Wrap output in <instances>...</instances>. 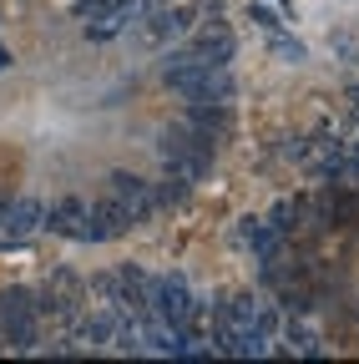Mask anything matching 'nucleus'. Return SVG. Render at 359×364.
Listing matches in <instances>:
<instances>
[{
  "mask_svg": "<svg viewBox=\"0 0 359 364\" xmlns=\"http://www.w3.org/2000/svg\"><path fill=\"white\" fill-rule=\"evenodd\" d=\"M46 228L71 243H92V203L81 198H61L56 208H46Z\"/></svg>",
  "mask_w": 359,
  "mask_h": 364,
  "instance_id": "obj_5",
  "label": "nucleus"
},
{
  "mask_svg": "<svg viewBox=\"0 0 359 364\" xmlns=\"http://www.w3.org/2000/svg\"><path fill=\"white\" fill-rule=\"evenodd\" d=\"M279 329H284V339H289V349H294V354H309V359H314V354H324V349H319V334L304 324V314H289Z\"/></svg>",
  "mask_w": 359,
  "mask_h": 364,
  "instance_id": "obj_9",
  "label": "nucleus"
},
{
  "mask_svg": "<svg viewBox=\"0 0 359 364\" xmlns=\"http://www.w3.org/2000/svg\"><path fill=\"white\" fill-rule=\"evenodd\" d=\"M162 81L183 102H233V76L223 61H203L193 46H177L162 56Z\"/></svg>",
  "mask_w": 359,
  "mask_h": 364,
  "instance_id": "obj_1",
  "label": "nucleus"
},
{
  "mask_svg": "<svg viewBox=\"0 0 359 364\" xmlns=\"http://www.w3.org/2000/svg\"><path fill=\"white\" fill-rule=\"evenodd\" d=\"M112 198L137 218V223H147L152 213H157V193H152V182L147 177H132V172H117L112 177Z\"/></svg>",
  "mask_w": 359,
  "mask_h": 364,
  "instance_id": "obj_6",
  "label": "nucleus"
},
{
  "mask_svg": "<svg viewBox=\"0 0 359 364\" xmlns=\"http://www.w3.org/2000/svg\"><path fill=\"white\" fill-rule=\"evenodd\" d=\"M238 243L243 248H253V258H279V253H289L294 243L279 233L268 218H243V228H238Z\"/></svg>",
  "mask_w": 359,
  "mask_h": 364,
  "instance_id": "obj_7",
  "label": "nucleus"
},
{
  "mask_svg": "<svg viewBox=\"0 0 359 364\" xmlns=\"http://www.w3.org/2000/svg\"><path fill=\"white\" fill-rule=\"evenodd\" d=\"M147 314L157 318V324H167L172 334H183V339H193L198 329H203V299L193 294V284L183 279V273H157L152 279V289H147Z\"/></svg>",
  "mask_w": 359,
  "mask_h": 364,
  "instance_id": "obj_2",
  "label": "nucleus"
},
{
  "mask_svg": "<svg viewBox=\"0 0 359 364\" xmlns=\"http://www.w3.org/2000/svg\"><path fill=\"white\" fill-rule=\"evenodd\" d=\"M248 16H253V21H258V26H263V31H279V26H284V21H279V16H274V11H268V6H253V11H248Z\"/></svg>",
  "mask_w": 359,
  "mask_h": 364,
  "instance_id": "obj_10",
  "label": "nucleus"
},
{
  "mask_svg": "<svg viewBox=\"0 0 359 364\" xmlns=\"http://www.w3.org/2000/svg\"><path fill=\"white\" fill-rule=\"evenodd\" d=\"M0 66H6V51H0Z\"/></svg>",
  "mask_w": 359,
  "mask_h": 364,
  "instance_id": "obj_12",
  "label": "nucleus"
},
{
  "mask_svg": "<svg viewBox=\"0 0 359 364\" xmlns=\"http://www.w3.org/2000/svg\"><path fill=\"white\" fill-rule=\"evenodd\" d=\"M279 46V56H289V61H304V46L299 41H274Z\"/></svg>",
  "mask_w": 359,
  "mask_h": 364,
  "instance_id": "obj_11",
  "label": "nucleus"
},
{
  "mask_svg": "<svg viewBox=\"0 0 359 364\" xmlns=\"http://www.w3.org/2000/svg\"><path fill=\"white\" fill-rule=\"evenodd\" d=\"M188 46L203 56V61H223L228 66L233 61V51H238V41H233V31L223 26L218 16L213 21H193V31H188Z\"/></svg>",
  "mask_w": 359,
  "mask_h": 364,
  "instance_id": "obj_4",
  "label": "nucleus"
},
{
  "mask_svg": "<svg viewBox=\"0 0 359 364\" xmlns=\"http://www.w3.org/2000/svg\"><path fill=\"white\" fill-rule=\"evenodd\" d=\"M36 228H46V208H41L36 198H16V203L0 198V233L26 238V233H36Z\"/></svg>",
  "mask_w": 359,
  "mask_h": 364,
  "instance_id": "obj_8",
  "label": "nucleus"
},
{
  "mask_svg": "<svg viewBox=\"0 0 359 364\" xmlns=\"http://www.w3.org/2000/svg\"><path fill=\"white\" fill-rule=\"evenodd\" d=\"M41 299L31 289H0V344L11 349H31L41 334Z\"/></svg>",
  "mask_w": 359,
  "mask_h": 364,
  "instance_id": "obj_3",
  "label": "nucleus"
}]
</instances>
